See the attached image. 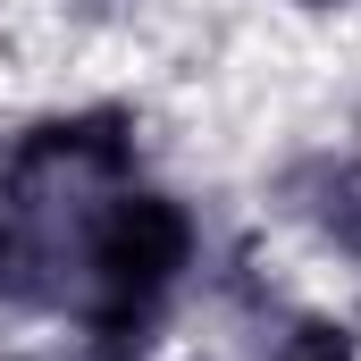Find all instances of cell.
Wrapping results in <instances>:
<instances>
[{
  "instance_id": "1",
  "label": "cell",
  "mask_w": 361,
  "mask_h": 361,
  "mask_svg": "<svg viewBox=\"0 0 361 361\" xmlns=\"http://www.w3.org/2000/svg\"><path fill=\"white\" fill-rule=\"evenodd\" d=\"M193 227L169 193H118L92 219V286H101V336H126L169 286H177Z\"/></svg>"
},
{
  "instance_id": "2",
  "label": "cell",
  "mask_w": 361,
  "mask_h": 361,
  "mask_svg": "<svg viewBox=\"0 0 361 361\" xmlns=\"http://www.w3.org/2000/svg\"><path fill=\"white\" fill-rule=\"evenodd\" d=\"M328 227H336V235H345V244L361 252V169H345V177H336V202H328Z\"/></svg>"
},
{
  "instance_id": "3",
  "label": "cell",
  "mask_w": 361,
  "mask_h": 361,
  "mask_svg": "<svg viewBox=\"0 0 361 361\" xmlns=\"http://www.w3.org/2000/svg\"><path fill=\"white\" fill-rule=\"evenodd\" d=\"M286 361H353V336H345V328H302Z\"/></svg>"
},
{
  "instance_id": "4",
  "label": "cell",
  "mask_w": 361,
  "mask_h": 361,
  "mask_svg": "<svg viewBox=\"0 0 361 361\" xmlns=\"http://www.w3.org/2000/svg\"><path fill=\"white\" fill-rule=\"evenodd\" d=\"M302 8H353V0H302Z\"/></svg>"
}]
</instances>
